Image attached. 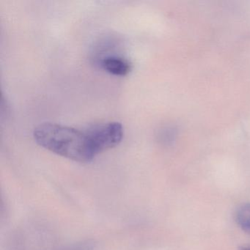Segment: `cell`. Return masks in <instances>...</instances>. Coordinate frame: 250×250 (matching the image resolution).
I'll use <instances>...</instances> for the list:
<instances>
[{
  "mask_svg": "<svg viewBox=\"0 0 250 250\" xmlns=\"http://www.w3.org/2000/svg\"><path fill=\"white\" fill-rule=\"evenodd\" d=\"M33 136L39 146L74 162L87 163L98 155L84 128L46 123L35 128Z\"/></svg>",
  "mask_w": 250,
  "mask_h": 250,
  "instance_id": "obj_1",
  "label": "cell"
},
{
  "mask_svg": "<svg viewBox=\"0 0 250 250\" xmlns=\"http://www.w3.org/2000/svg\"><path fill=\"white\" fill-rule=\"evenodd\" d=\"M97 154L118 146L124 137V127L120 123L93 124L84 128Z\"/></svg>",
  "mask_w": 250,
  "mask_h": 250,
  "instance_id": "obj_2",
  "label": "cell"
},
{
  "mask_svg": "<svg viewBox=\"0 0 250 250\" xmlns=\"http://www.w3.org/2000/svg\"><path fill=\"white\" fill-rule=\"evenodd\" d=\"M100 65L106 72L118 77H125L131 70V65L128 61L116 55H109L102 58Z\"/></svg>",
  "mask_w": 250,
  "mask_h": 250,
  "instance_id": "obj_3",
  "label": "cell"
},
{
  "mask_svg": "<svg viewBox=\"0 0 250 250\" xmlns=\"http://www.w3.org/2000/svg\"><path fill=\"white\" fill-rule=\"evenodd\" d=\"M238 225L246 232L250 233V203L242 205L237 210Z\"/></svg>",
  "mask_w": 250,
  "mask_h": 250,
  "instance_id": "obj_4",
  "label": "cell"
},
{
  "mask_svg": "<svg viewBox=\"0 0 250 250\" xmlns=\"http://www.w3.org/2000/svg\"><path fill=\"white\" fill-rule=\"evenodd\" d=\"M177 131L175 128H172V127H167L161 133L160 138L163 143H166V144H171L175 141Z\"/></svg>",
  "mask_w": 250,
  "mask_h": 250,
  "instance_id": "obj_5",
  "label": "cell"
},
{
  "mask_svg": "<svg viewBox=\"0 0 250 250\" xmlns=\"http://www.w3.org/2000/svg\"><path fill=\"white\" fill-rule=\"evenodd\" d=\"M59 250H93V244L90 241H85L72 244Z\"/></svg>",
  "mask_w": 250,
  "mask_h": 250,
  "instance_id": "obj_6",
  "label": "cell"
},
{
  "mask_svg": "<svg viewBox=\"0 0 250 250\" xmlns=\"http://www.w3.org/2000/svg\"><path fill=\"white\" fill-rule=\"evenodd\" d=\"M240 250H250V247H243L240 249Z\"/></svg>",
  "mask_w": 250,
  "mask_h": 250,
  "instance_id": "obj_7",
  "label": "cell"
}]
</instances>
